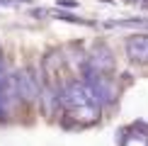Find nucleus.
<instances>
[{
    "label": "nucleus",
    "instance_id": "nucleus-6",
    "mask_svg": "<svg viewBox=\"0 0 148 146\" xmlns=\"http://www.w3.org/2000/svg\"><path fill=\"white\" fill-rule=\"evenodd\" d=\"M73 117L78 122H95L100 117V105H85V107H78V110H71Z\"/></svg>",
    "mask_w": 148,
    "mask_h": 146
},
{
    "label": "nucleus",
    "instance_id": "nucleus-10",
    "mask_svg": "<svg viewBox=\"0 0 148 146\" xmlns=\"http://www.w3.org/2000/svg\"><path fill=\"white\" fill-rule=\"evenodd\" d=\"M141 3H143V5H146V3H148V0H141Z\"/></svg>",
    "mask_w": 148,
    "mask_h": 146
},
{
    "label": "nucleus",
    "instance_id": "nucleus-1",
    "mask_svg": "<svg viewBox=\"0 0 148 146\" xmlns=\"http://www.w3.org/2000/svg\"><path fill=\"white\" fill-rule=\"evenodd\" d=\"M83 76H85L88 88L92 90V97H95L97 105H112V102L116 100V88H114V83L107 78V73H97V71H92V68L85 66Z\"/></svg>",
    "mask_w": 148,
    "mask_h": 146
},
{
    "label": "nucleus",
    "instance_id": "nucleus-11",
    "mask_svg": "<svg viewBox=\"0 0 148 146\" xmlns=\"http://www.w3.org/2000/svg\"><path fill=\"white\" fill-rule=\"evenodd\" d=\"M129 3H134V0H129Z\"/></svg>",
    "mask_w": 148,
    "mask_h": 146
},
{
    "label": "nucleus",
    "instance_id": "nucleus-3",
    "mask_svg": "<svg viewBox=\"0 0 148 146\" xmlns=\"http://www.w3.org/2000/svg\"><path fill=\"white\" fill-rule=\"evenodd\" d=\"M12 81H15V93L20 95L24 102H34L36 97H39V85H36V78H34L29 71H20Z\"/></svg>",
    "mask_w": 148,
    "mask_h": 146
},
{
    "label": "nucleus",
    "instance_id": "nucleus-5",
    "mask_svg": "<svg viewBox=\"0 0 148 146\" xmlns=\"http://www.w3.org/2000/svg\"><path fill=\"white\" fill-rule=\"evenodd\" d=\"M126 54L131 56L134 61L143 63L148 61V34H136L126 41Z\"/></svg>",
    "mask_w": 148,
    "mask_h": 146
},
{
    "label": "nucleus",
    "instance_id": "nucleus-4",
    "mask_svg": "<svg viewBox=\"0 0 148 146\" xmlns=\"http://www.w3.org/2000/svg\"><path fill=\"white\" fill-rule=\"evenodd\" d=\"M88 68L97 71V73H109L114 68V59H112V51L107 46H97L92 49V54L88 56Z\"/></svg>",
    "mask_w": 148,
    "mask_h": 146
},
{
    "label": "nucleus",
    "instance_id": "nucleus-2",
    "mask_svg": "<svg viewBox=\"0 0 148 146\" xmlns=\"http://www.w3.org/2000/svg\"><path fill=\"white\" fill-rule=\"evenodd\" d=\"M61 105H66L68 110H78V107H85V105H97V102L92 97V90L88 88V83L85 81H73L61 93Z\"/></svg>",
    "mask_w": 148,
    "mask_h": 146
},
{
    "label": "nucleus",
    "instance_id": "nucleus-8",
    "mask_svg": "<svg viewBox=\"0 0 148 146\" xmlns=\"http://www.w3.org/2000/svg\"><path fill=\"white\" fill-rule=\"evenodd\" d=\"M124 146H148V139H143V136H126Z\"/></svg>",
    "mask_w": 148,
    "mask_h": 146
},
{
    "label": "nucleus",
    "instance_id": "nucleus-7",
    "mask_svg": "<svg viewBox=\"0 0 148 146\" xmlns=\"http://www.w3.org/2000/svg\"><path fill=\"white\" fill-rule=\"evenodd\" d=\"M41 105H44V112L49 114V117H53L58 105H61V97L53 93V90H44V93H41Z\"/></svg>",
    "mask_w": 148,
    "mask_h": 146
},
{
    "label": "nucleus",
    "instance_id": "nucleus-9",
    "mask_svg": "<svg viewBox=\"0 0 148 146\" xmlns=\"http://www.w3.org/2000/svg\"><path fill=\"white\" fill-rule=\"evenodd\" d=\"M3 114H5V97L0 95V117H3Z\"/></svg>",
    "mask_w": 148,
    "mask_h": 146
}]
</instances>
